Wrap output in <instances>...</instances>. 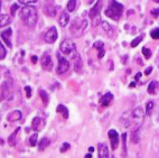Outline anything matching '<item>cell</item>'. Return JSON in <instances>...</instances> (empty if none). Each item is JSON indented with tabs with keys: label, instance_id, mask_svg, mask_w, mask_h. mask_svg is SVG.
<instances>
[{
	"label": "cell",
	"instance_id": "6da1fadb",
	"mask_svg": "<svg viewBox=\"0 0 159 158\" xmlns=\"http://www.w3.org/2000/svg\"><path fill=\"white\" fill-rule=\"evenodd\" d=\"M20 18L23 20V23L28 27H34L38 19V14H37V9L34 6L27 5L20 10Z\"/></svg>",
	"mask_w": 159,
	"mask_h": 158
},
{
	"label": "cell",
	"instance_id": "7a4b0ae2",
	"mask_svg": "<svg viewBox=\"0 0 159 158\" xmlns=\"http://www.w3.org/2000/svg\"><path fill=\"white\" fill-rule=\"evenodd\" d=\"M123 9H125L123 5L118 2L116 0H111L109 7L105 9V16H108L113 20H119L123 12Z\"/></svg>",
	"mask_w": 159,
	"mask_h": 158
},
{
	"label": "cell",
	"instance_id": "3957f363",
	"mask_svg": "<svg viewBox=\"0 0 159 158\" xmlns=\"http://www.w3.org/2000/svg\"><path fill=\"white\" fill-rule=\"evenodd\" d=\"M61 52H62L64 55H67V56L72 57V58H76L79 56V54L76 52V48H75V45L71 40H64V42L61 44L60 46Z\"/></svg>",
	"mask_w": 159,
	"mask_h": 158
},
{
	"label": "cell",
	"instance_id": "277c9868",
	"mask_svg": "<svg viewBox=\"0 0 159 158\" xmlns=\"http://www.w3.org/2000/svg\"><path fill=\"white\" fill-rule=\"evenodd\" d=\"M146 112L143 111L141 107H137L136 109L132 110V113H131V118L134 122L137 123V126H141L142 121H143V118H145Z\"/></svg>",
	"mask_w": 159,
	"mask_h": 158
},
{
	"label": "cell",
	"instance_id": "5b68a950",
	"mask_svg": "<svg viewBox=\"0 0 159 158\" xmlns=\"http://www.w3.org/2000/svg\"><path fill=\"white\" fill-rule=\"evenodd\" d=\"M58 57V66H57V73L58 74H64L65 72H67L70 68V62L65 58L64 56H61L60 53L57 54Z\"/></svg>",
	"mask_w": 159,
	"mask_h": 158
},
{
	"label": "cell",
	"instance_id": "8992f818",
	"mask_svg": "<svg viewBox=\"0 0 159 158\" xmlns=\"http://www.w3.org/2000/svg\"><path fill=\"white\" fill-rule=\"evenodd\" d=\"M12 91V82L11 81H5L1 85V98L2 99H8L11 95Z\"/></svg>",
	"mask_w": 159,
	"mask_h": 158
},
{
	"label": "cell",
	"instance_id": "52a82bcc",
	"mask_svg": "<svg viewBox=\"0 0 159 158\" xmlns=\"http://www.w3.org/2000/svg\"><path fill=\"white\" fill-rule=\"evenodd\" d=\"M57 37H58V34H57V29L55 28L54 26L47 29V31H46L45 35H44V38H45V40L48 43V44L54 43L55 40H57Z\"/></svg>",
	"mask_w": 159,
	"mask_h": 158
},
{
	"label": "cell",
	"instance_id": "ba28073f",
	"mask_svg": "<svg viewBox=\"0 0 159 158\" xmlns=\"http://www.w3.org/2000/svg\"><path fill=\"white\" fill-rule=\"evenodd\" d=\"M109 138H110V142H111V148L113 150H116L119 146V135L116 132V130L111 129L109 130Z\"/></svg>",
	"mask_w": 159,
	"mask_h": 158
},
{
	"label": "cell",
	"instance_id": "9c48e42d",
	"mask_svg": "<svg viewBox=\"0 0 159 158\" xmlns=\"http://www.w3.org/2000/svg\"><path fill=\"white\" fill-rule=\"evenodd\" d=\"M42 67L45 71H52L53 68V59L48 54H45L42 58Z\"/></svg>",
	"mask_w": 159,
	"mask_h": 158
},
{
	"label": "cell",
	"instance_id": "30bf717a",
	"mask_svg": "<svg viewBox=\"0 0 159 158\" xmlns=\"http://www.w3.org/2000/svg\"><path fill=\"white\" fill-rule=\"evenodd\" d=\"M112 100H113V94L110 93V92H108V93L104 94V95L101 98V100H100V105H101V107L107 108V107L110 105V103L112 102Z\"/></svg>",
	"mask_w": 159,
	"mask_h": 158
},
{
	"label": "cell",
	"instance_id": "8fae6325",
	"mask_svg": "<svg viewBox=\"0 0 159 158\" xmlns=\"http://www.w3.org/2000/svg\"><path fill=\"white\" fill-rule=\"evenodd\" d=\"M98 155L101 158H108L109 157V149L105 144H101L100 142L98 145Z\"/></svg>",
	"mask_w": 159,
	"mask_h": 158
},
{
	"label": "cell",
	"instance_id": "7c38bea8",
	"mask_svg": "<svg viewBox=\"0 0 159 158\" xmlns=\"http://www.w3.org/2000/svg\"><path fill=\"white\" fill-rule=\"evenodd\" d=\"M44 120L39 117H36V118L33 119V122H31V128L34 130H37V131H39L42 128L44 127Z\"/></svg>",
	"mask_w": 159,
	"mask_h": 158
},
{
	"label": "cell",
	"instance_id": "4fadbf2b",
	"mask_svg": "<svg viewBox=\"0 0 159 158\" xmlns=\"http://www.w3.org/2000/svg\"><path fill=\"white\" fill-rule=\"evenodd\" d=\"M21 119V112L18 110H15L11 111V112L9 113L8 116H7V120L10 122H14V121H18Z\"/></svg>",
	"mask_w": 159,
	"mask_h": 158
},
{
	"label": "cell",
	"instance_id": "5bb4252c",
	"mask_svg": "<svg viewBox=\"0 0 159 158\" xmlns=\"http://www.w3.org/2000/svg\"><path fill=\"white\" fill-rule=\"evenodd\" d=\"M19 130H20V128H17V129L15 130L11 135L9 136L8 139H7V141H8V145L10 147L16 146V144H17V135H18V132H19Z\"/></svg>",
	"mask_w": 159,
	"mask_h": 158
},
{
	"label": "cell",
	"instance_id": "9a60e30c",
	"mask_svg": "<svg viewBox=\"0 0 159 158\" xmlns=\"http://www.w3.org/2000/svg\"><path fill=\"white\" fill-rule=\"evenodd\" d=\"M11 34H12L11 28H8L7 30L2 31V34H1V38L5 40V43L8 45V47H11V42H10V36H11Z\"/></svg>",
	"mask_w": 159,
	"mask_h": 158
},
{
	"label": "cell",
	"instance_id": "2e32d148",
	"mask_svg": "<svg viewBox=\"0 0 159 158\" xmlns=\"http://www.w3.org/2000/svg\"><path fill=\"white\" fill-rule=\"evenodd\" d=\"M101 1H102V0H99L97 3V6H94L93 8L91 9V12H90V17H91L92 19H94L95 17L99 18L100 9H101Z\"/></svg>",
	"mask_w": 159,
	"mask_h": 158
},
{
	"label": "cell",
	"instance_id": "e0dca14e",
	"mask_svg": "<svg viewBox=\"0 0 159 158\" xmlns=\"http://www.w3.org/2000/svg\"><path fill=\"white\" fill-rule=\"evenodd\" d=\"M68 23H70V15L67 14V12H63L60 17V25L62 27H66Z\"/></svg>",
	"mask_w": 159,
	"mask_h": 158
},
{
	"label": "cell",
	"instance_id": "ac0fdd59",
	"mask_svg": "<svg viewBox=\"0 0 159 158\" xmlns=\"http://www.w3.org/2000/svg\"><path fill=\"white\" fill-rule=\"evenodd\" d=\"M10 23H11V18H10V16H8V15H6V14L0 15V28L9 25Z\"/></svg>",
	"mask_w": 159,
	"mask_h": 158
},
{
	"label": "cell",
	"instance_id": "d6986e66",
	"mask_svg": "<svg viewBox=\"0 0 159 158\" xmlns=\"http://www.w3.org/2000/svg\"><path fill=\"white\" fill-rule=\"evenodd\" d=\"M93 47L97 48V49H99V51H100L99 58H102L103 55H104V43L98 40L97 43H94V44H93Z\"/></svg>",
	"mask_w": 159,
	"mask_h": 158
},
{
	"label": "cell",
	"instance_id": "ffe728a7",
	"mask_svg": "<svg viewBox=\"0 0 159 158\" xmlns=\"http://www.w3.org/2000/svg\"><path fill=\"white\" fill-rule=\"evenodd\" d=\"M44 12H45V14L47 15V16H49V17H54L55 15H56V10H55V8L53 7V5H45Z\"/></svg>",
	"mask_w": 159,
	"mask_h": 158
},
{
	"label": "cell",
	"instance_id": "44dd1931",
	"mask_svg": "<svg viewBox=\"0 0 159 158\" xmlns=\"http://www.w3.org/2000/svg\"><path fill=\"white\" fill-rule=\"evenodd\" d=\"M49 144H51V140H49L48 138H43L39 141V144H38V150H39V151L45 150L46 148L49 146Z\"/></svg>",
	"mask_w": 159,
	"mask_h": 158
},
{
	"label": "cell",
	"instance_id": "7402d4cb",
	"mask_svg": "<svg viewBox=\"0 0 159 158\" xmlns=\"http://www.w3.org/2000/svg\"><path fill=\"white\" fill-rule=\"evenodd\" d=\"M139 130H140V126H137L136 129L131 133V141L134 144H138V141H139Z\"/></svg>",
	"mask_w": 159,
	"mask_h": 158
},
{
	"label": "cell",
	"instance_id": "603a6c76",
	"mask_svg": "<svg viewBox=\"0 0 159 158\" xmlns=\"http://www.w3.org/2000/svg\"><path fill=\"white\" fill-rule=\"evenodd\" d=\"M157 88H158V82H156V81H152V82L149 83V85H148V93L149 94H156V90Z\"/></svg>",
	"mask_w": 159,
	"mask_h": 158
},
{
	"label": "cell",
	"instance_id": "cb8c5ba5",
	"mask_svg": "<svg viewBox=\"0 0 159 158\" xmlns=\"http://www.w3.org/2000/svg\"><path fill=\"white\" fill-rule=\"evenodd\" d=\"M57 112L61 113L63 117L65 119L68 118V110H67V108L64 107L63 105H57Z\"/></svg>",
	"mask_w": 159,
	"mask_h": 158
},
{
	"label": "cell",
	"instance_id": "d4e9b609",
	"mask_svg": "<svg viewBox=\"0 0 159 158\" xmlns=\"http://www.w3.org/2000/svg\"><path fill=\"white\" fill-rule=\"evenodd\" d=\"M39 95H40V99L43 100V103L44 105H48V101H49V96L47 94V92L44 90H40L39 91Z\"/></svg>",
	"mask_w": 159,
	"mask_h": 158
},
{
	"label": "cell",
	"instance_id": "484cf974",
	"mask_svg": "<svg viewBox=\"0 0 159 158\" xmlns=\"http://www.w3.org/2000/svg\"><path fill=\"white\" fill-rule=\"evenodd\" d=\"M76 5H77V1L76 0H70L67 2V10L70 12H74L75 8H76Z\"/></svg>",
	"mask_w": 159,
	"mask_h": 158
},
{
	"label": "cell",
	"instance_id": "4316f807",
	"mask_svg": "<svg viewBox=\"0 0 159 158\" xmlns=\"http://www.w3.org/2000/svg\"><path fill=\"white\" fill-rule=\"evenodd\" d=\"M153 105H155V102H153V101L147 102V107H146V114L150 116L151 111H152V109H153Z\"/></svg>",
	"mask_w": 159,
	"mask_h": 158
},
{
	"label": "cell",
	"instance_id": "83f0119b",
	"mask_svg": "<svg viewBox=\"0 0 159 158\" xmlns=\"http://www.w3.org/2000/svg\"><path fill=\"white\" fill-rule=\"evenodd\" d=\"M37 139H38V135L37 133H34V135L30 136V138H29V145L31 147H34L37 145Z\"/></svg>",
	"mask_w": 159,
	"mask_h": 158
},
{
	"label": "cell",
	"instance_id": "f1b7e54d",
	"mask_svg": "<svg viewBox=\"0 0 159 158\" xmlns=\"http://www.w3.org/2000/svg\"><path fill=\"white\" fill-rule=\"evenodd\" d=\"M6 55H7L6 48H5V46L2 45V43L0 40V59H3L6 57Z\"/></svg>",
	"mask_w": 159,
	"mask_h": 158
},
{
	"label": "cell",
	"instance_id": "f546056e",
	"mask_svg": "<svg viewBox=\"0 0 159 158\" xmlns=\"http://www.w3.org/2000/svg\"><path fill=\"white\" fill-rule=\"evenodd\" d=\"M102 27H103V29L108 33L109 36H111V35H112V34H111V31H112V29H111V26L109 25L107 21H102Z\"/></svg>",
	"mask_w": 159,
	"mask_h": 158
},
{
	"label": "cell",
	"instance_id": "4dcf8cb0",
	"mask_svg": "<svg viewBox=\"0 0 159 158\" xmlns=\"http://www.w3.org/2000/svg\"><path fill=\"white\" fill-rule=\"evenodd\" d=\"M150 36L152 40H159V28L153 29V30L150 33Z\"/></svg>",
	"mask_w": 159,
	"mask_h": 158
},
{
	"label": "cell",
	"instance_id": "1f68e13d",
	"mask_svg": "<svg viewBox=\"0 0 159 158\" xmlns=\"http://www.w3.org/2000/svg\"><path fill=\"white\" fill-rule=\"evenodd\" d=\"M141 40H142V36L136 37V38L132 40V43H131V47H137V46H138V44H139Z\"/></svg>",
	"mask_w": 159,
	"mask_h": 158
},
{
	"label": "cell",
	"instance_id": "d6a6232c",
	"mask_svg": "<svg viewBox=\"0 0 159 158\" xmlns=\"http://www.w3.org/2000/svg\"><path fill=\"white\" fill-rule=\"evenodd\" d=\"M142 54L145 55L146 58H149V57L151 56V51L150 49H148L147 47H143L142 48Z\"/></svg>",
	"mask_w": 159,
	"mask_h": 158
},
{
	"label": "cell",
	"instance_id": "836d02e7",
	"mask_svg": "<svg viewBox=\"0 0 159 158\" xmlns=\"http://www.w3.org/2000/svg\"><path fill=\"white\" fill-rule=\"evenodd\" d=\"M19 8V5H17V3H14L11 6V9H10V14H11V16H15L16 15V12H17V9Z\"/></svg>",
	"mask_w": 159,
	"mask_h": 158
},
{
	"label": "cell",
	"instance_id": "e575fe53",
	"mask_svg": "<svg viewBox=\"0 0 159 158\" xmlns=\"http://www.w3.org/2000/svg\"><path fill=\"white\" fill-rule=\"evenodd\" d=\"M37 0H19V3H23V5H31V3H35Z\"/></svg>",
	"mask_w": 159,
	"mask_h": 158
},
{
	"label": "cell",
	"instance_id": "d590c367",
	"mask_svg": "<svg viewBox=\"0 0 159 158\" xmlns=\"http://www.w3.org/2000/svg\"><path fill=\"white\" fill-rule=\"evenodd\" d=\"M68 148H70V144H68V142H64L63 146L61 147V152H65Z\"/></svg>",
	"mask_w": 159,
	"mask_h": 158
},
{
	"label": "cell",
	"instance_id": "8d00e7d4",
	"mask_svg": "<svg viewBox=\"0 0 159 158\" xmlns=\"http://www.w3.org/2000/svg\"><path fill=\"white\" fill-rule=\"evenodd\" d=\"M151 14H152L153 17H158V16H159V8L152 9V10H151Z\"/></svg>",
	"mask_w": 159,
	"mask_h": 158
},
{
	"label": "cell",
	"instance_id": "74e56055",
	"mask_svg": "<svg viewBox=\"0 0 159 158\" xmlns=\"http://www.w3.org/2000/svg\"><path fill=\"white\" fill-rule=\"evenodd\" d=\"M25 90H26V96H27V98H30L31 96V91H30V88H29V86H26L25 88Z\"/></svg>",
	"mask_w": 159,
	"mask_h": 158
},
{
	"label": "cell",
	"instance_id": "f35d334b",
	"mask_svg": "<svg viewBox=\"0 0 159 158\" xmlns=\"http://www.w3.org/2000/svg\"><path fill=\"white\" fill-rule=\"evenodd\" d=\"M151 72H152V66H149V67H147V68H146V71H145V74H146V75H148V74H150Z\"/></svg>",
	"mask_w": 159,
	"mask_h": 158
},
{
	"label": "cell",
	"instance_id": "ab89813d",
	"mask_svg": "<svg viewBox=\"0 0 159 158\" xmlns=\"http://www.w3.org/2000/svg\"><path fill=\"white\" fill-rule=\"evenodd\" d=\"M31 62L34 63V64H36V63H37V56H36V55L31 56Z\"/></svg>",
	"mask_w": 159,
	"mask_h": 158
},
{
	"label": "cell",
	"instance_id": "60d3db41",
	"mask_svg": "<svg viewBox=\"0 0 159 158\" xmlns=\"http://www.w3.org/2000/svg\"><path fill=\"white\" fill-rule=\"evenodd\" d=\"M140 76H141V73H138V74H137V75H136V80H139Z\"/></svg>",
	"mask_w": 159,
	"mask_h": 158
},
{
	"label": "cell",
	"instance_id": "b9f144b4",
	"mask_svg": "<svg viewBox=\"0 0 159 158\" xmlns=\"http://www.w3.org/2000/svg\"><path fill=\"white\" fill-rule=\"evenodd\" d=\"M134 86H136V83H134V82L130 83V88H134Z\"/></svg>",
	"mask_w": 159,
	"mask_h": 158
},
{
	"label": "cell",
	"instance_id": "7bdbcfd3",
	"mask_svg": "<svg viewBox=\"0 0 159 158\" xmlns=\"http://www.w3.org/2000/svg\"><path fill=\"white\" fill-rule=\"evenodd\" d=\"M93 2H94V0H88V3H89V5H92Z\"/></svg>",
	"mask_w": 159,
	"mask_h": 158
},
{
	"label": "cell",
	"instance_id": "ee69618b",
	"mask_svg": "<svg viewBox=\"0 0 159 158\" xmlns=\"http://www.w3.org/2000/svg\"><path fill=\"white\" fill-rule=\"evenodd\" d=\"M85 157H89V158H91V157H92V155H91V154H86V156H85Z\"/></svg>",
	"mask_w": 159,
	"mask_h": 158
},
{
	"label": "cell",
	"instance_id": "f6af8a7d",
	"mask_svg": "<svg viewBox=\"0 0 159 158\" xmlns=\"http://www.w3.org/2000/svg\"><path fill=\"white\" fill-rule=\"evenodd\" d=\"M93 150H94V148H93V147H90V151H93Z\"/></svg>",
	"mask_w": 159,
	"mask_h": 158
},
{
	"label": "cell",
	"instance_id": "bcb514c9",
	"mask_svg": "<svg viewBox=\"0 0 159 158\" xmlns=\"http://www.w3.org/2000/svg\"><path fill=\"white\" fill-rule=\"evenodd\" d=\"M0 144H1V145L3 144V141H2V139H1V138H0Z\"/></svg>",
	"mask_w": 159,
	"mask_h": 158
},
{
	"label": "cell",
	"instance_id": "7dc6e473",
	"mask_svg": "<svg viewBox=\"0 0 159 158\" xmlns=\"http://www.w3.org/2000/svg\"><path fill=\"white\" fill-rule=\"evenodd\" d=\"M153 1H155V2H157V3H159V0H153Z\"/></svg>",
	"mask_w": 159,
	"mask_h": 158
},
{
	"label": "cell",
	"instance_id": "c3c4849f",
	"mask_svg": "<svg viewBox=\"0 0 159 158\" xmlns=\"http://www.w3.org/2000/svg\"><path fill=\"white\" fill-rule=\"evenodd\" d=\"M0 10H1V0H0Z\"/></svg>",
	"mask_w": 159,
	"mask_h": 158
}]
</instances>
